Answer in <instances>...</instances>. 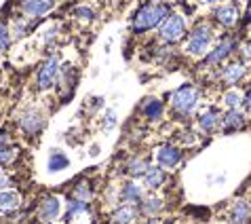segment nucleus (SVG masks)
I'll use <instances>...</instances> for the list:
<instances>
[{"instance_id":"1","label":"nucleus","mask_w":251,"mask_h":224,"mask_svg":"<svg viewBox=\"0 0 251 224\" xmlns=\"http://www.w3.org/2000/svg\"><path fill=\"white\" fill-rule=\"evenodd\" d=\"M167 17H169V4L152 0V2H146L137 9L133 22H131V30L137 34L148 32L152 28H156L158 24H163Z\"/></svg>"},{"instance_id":"2","label":"nucleus","mask_w":251,"mask_h":224,"mask_svg":"<svg viewBox=\"0 0 251 224\" xmlns=\"http://www.w3.org/2000/svg\"><path fill=\"white\" fill-rule=\"evenodd\" d=\"M197 102H199V89L192 85H184L173 93V110L177 114L186 116L188 112H192V108L197 106Z\"/></svg>"},{"instance_id":"3","label":"nucleus","mask_w":251,"mask_h":224,"mask_svg":"<svg viewBox=\"0 0 251 224\" xmlns=\"http://www.w3.org/2000/svg\"><path fill=\"white\" fill-rule=\"evenodd\" d=\"M211 38H213V32H211V28H209L207 24H199L197 28L192 30L190 34V38H188V53H192V55H203L209 45H211Z\"/></svg>"},{"instance_id":"4","label":"nucleus","mask_w":251,"mask_h":224,"mask_svg":"<svg viewBox=\"0 0 251 224\" xmlns=\"http://www.w3.org/2000/svg\"><path fill=\"white\" fill-rule=\"evenodd\" d=\"M184 32H186V22H184V17H179V15H169L160 24V38L167 40V43L179 40L184 36Z\"/></svg>"},{"instance_id":"5","label":"nucleus","mask_w":251,"mask_h":224,"mask_svg":"<svg viewBox=\"0 0 251 224\" xmlns=\"http://www.w3.org/2000/svg\"><path fill=\"white\" fill-rule=\"evenodd\" d=\"M57 68H59V64H57V57L55 55H51L49 59H45V64L40 66V72H38V89H49L55 83V79H57Z\"/></svg>"},{"instance_id":"6","label":"nucleus","mask_w":251,"mask_h":224,"mask_svg":"<svg viewBox=\"0 0 251 224\" xmlns=\"http://www.w3.org/2000/svg\"><path fill=\"white\" fill-rule=\"evenodd\" d=\"M19 127H22V131L27 136L38 134V131L45 127V116L40 114L38 110H27L22 114V118H19Z\"/></svg>"},{"instance_id":"7","label":"nucleus","mask_w":251,"mask_h":224,"mask_svg":"<svg viewBox=\"0 0 251 224\" xmlns=\"http://www.w3.org/2000/svg\"><path fill=\"white\" fill-rule=\"evenodd\" d=\"M234 47H236V40H234V38H224V40H222V43L205 57V64H207V66H213V64H218V61H224L228 55L234 51Z\"/></svg>"},{"instance_id":"8","label":"nucleus","mask_w":251,"mask_h":224,"mask_svg":"<svg viewBox=\"0 0 251 224\" xmlns=\"http://www.w3.org/2000/svg\"><path fill=\"white\" fill-rule=\"evenodd\" d=\"M156 161H158L160 167L171 169V167H176L179 161H182V150L176 148V146H171V144H165L163 148L156 152Z\"/></svg>"},{"instance_id":"9","label":"nucleus","mask_w":251,"mask_h":224,"mask_svg":"<svg viewBox=\"0 0 251 224\" xmlns=\"http://www.w3.org/2000/svg\"><path fill=\"white\" fill-rule=\"evenodd\" d=\"M53 6V0H25L22 4V11L27 17H40Z\"/></svg>"},{"instance_id":"10","label":"nucleus","mask_w":251,"mask_h":224,"mask_svg":"<svg viewBox=\"0 0 251 224\" xmlns=\"http://www.w3.org/2000/svg\"><path fill=\"white\" fill-rule=\"evenodd\" d=\"M215 19L222 24V26H234L236 22H239V11H236L234 4H222L215 9Z\"/></svg>"},{"instance_id":"11","label":"nucleus","mask_w":251,"mask_h":224,"mask_svg":"<svg viewBox=\"0 0 251 224\" xmlns=\"http://www.w3.org/2000/svg\"><path fill=\"white\" fill-rule=\"evenodd\" d=\"M61 212V203L57 197H53V195H49V197L43 199V203H40V218L43 220H53L57 218Z\"/></svg>"},{"instance_id":"12","label":"nucleus","mask_w":251,"mask_h":224,"mask_svg":"<svg viewBox=\"0 0 251 224\" xmlns=\"http://www.w3.org/2000/svg\"><path fill=\"white\" fill-rule=\"evenodd\" d=\"M220 121H222L220 112L215 110V108H211V110H207V112H203V114L199 116V127L203 129L205 134H211V131H215V129H218Z\"/></svg>"},{"instance_id":"13","label":"nucleus","mask_w":251,"mask_h":224,"mask_svg":"<svg viewBox=\"0 0 251 224\" xmlns=\"http://www.w3.org/2000/svg\"><path fill=\"white\" fill-rule=\"evenodd\" d=\"M139 209L135 205H123L112 212V224H131L137 218Z\"/></svg>"},{"instance_id":"14","label":"nucleus","mask_w":251,"mask_h":224,"mask_svg":"<svg viewBox=\"0 0 251 224\" xmlns=\"http://www.w3.org/2000/svg\"><path fill=\"white\" fill-rule=\"evenodd\" d=\"M249 216H251V207L247 205L245 201L234 203L232 209H230V222L232 224H247Z\"/></svg>"},{"instance_id":"15","label":"nucleus","mask_w":251,"mask_h":224,"mask_svg":"<svg viewBox=\"0 0 251 224\" xmlns=\"http://www.w3.org/2000/svg\"><path fill=\"white\" fill-rule=\"evenodd\" d=\"M142 112L150 121H156V118H160V114H163V102H160L158 97H148L142 106Z\"/></svg>"},{"instance_id":"16","label":"nucleus","mask_w":251,"mask_h":224,"mask_svg":"<svg viewBox=\"0 0 251 224\" xmlns=\"http://www.w3.org/2000/svg\"><path fill=\"white\" fill-rule=\"evenodd\" d=\"M165 180H167V176H165L163 167H150V169L144 173V182H146V186H148V188L163 186Z\"/></svg>"},{"instance_id":"17","label":"nucleus","mask_w":251,"mask_h":224,"mask_svg":"<svg viewBox=\"0 0 251 224\" xmlns=\"http://www.w3.org/2000/svg\"><path fill=\"white\" fill-rule=\"evenodd\" d=\"M70 165V159L64 155V152H59V150H53L51 155H49V161H47V169L55 173V171H61V169H66V167Z\"/></svg>"},{"instance_id":"18","label":"nucleus","mask_w":251,"mask_h":224,"mask_svg":"<svg viewBox=\"0 0 251 224\" xmlns=\"http://www.w3.org/2000/svg\"><path fill=\"white\" fill-rule=\"evenodd\" d=\"M243 74H245V66L243 64H230L224 72H222V81H224L226 85H234V83H239L243 79Z\"/></svg>"},{"instance_id":"19","label":"nucleus","mask_w":251,"mask_h":224,"mask_svg":"<svg viewBox=\"0 0 251 224\" xmlns=\"http://www.w3.org/2000/svg\"><path fill=\"white\" fill-rule=\"evenodd\" d=\"M121 199L125 203H139L144 197H142V188H139L135 182H127L121 191Z\"/></svg>"},{"instance_id":"20","label":"nucleus","mask_w":251,"mask_h":224,"mask_svg":"<svg viewBox=\"0 0 251 224\" xmlns=\"http://www.w3.org/2000/svg\"><path fill=\"white\" fill-rule=\"evenodd\" d=\"M22 199L15 191H0V209L2 212H11V209H17Z\"/></svg>"},{"instance_id":"21","label":"nucleus","mask_w":251,"mask_h":224,"mask_svg":"<svg viewBox=\"0 0 251 224\" xmlns=\"http://www.w3.org/2000/svg\"><path fill=\"white\" fill-rule=\"evenodd\" d=\"M243 125H245V118L236 108H230L224 116V129L226 131H232V129H241Z\"/></svg>"},{"instance_id":"22","label":"nucleus","mask_w":251,"mask_h":224,"mask_svg":"<svg viewBox=\"0 0 251 224\" xmlns=\"http://www.w3.org/2000/svg\"><path fill=\"white\" fill-rule=\"evenodd\" d=\"M163 209V201L158 197H144L139 201V212L146 214V216H154Z\"/></svg>"},{"instance_id":"23","label":"nucleus","mask_w":251,"mask_h":224,"mask_svg":"<svg viewBox=\"0 0 251 224\" xmlns=\"http://www.w3.org/2000/svg\"><path fill=\"white\" fill-rule=\"evenodd\" d=\"M85 212H87V203H85V201L74 199V201H70V203H68L66 214H64V220H66V222H72V220H74V216L85 214Z\"/></svg>"},{"instance_id":"24","label":"nucleus","mask_w":251,"mask_h":224,"mask_svg":"<svg viewBox=\"0 0 251 224\" xmlns=\"http://www.w3.org/2000/svg\"><path fill=\"white\" fill-rule=\"evenodd\" d=\"M150 169V165L146 163V161H142V159H133L131 163L127 165V173L129 176H133V178H139V176H144L146 171Z\"/></svg>"},{"instance_id":"25","label":"nucleus","mask_w":251,"mask_h":224,"mask_svg":"<svg viewBox=\"0 0 251 224\" xmlns=\"http://www.w3.org/2000/svg\"><path fill=\"white\" fill-rule=\"evenodd\" d=\"M91 197H93V191H91V186H89L87 182H80V184H76V188H74V199L89 201Z\"/></svg>"},{"instance_id":"26","label":"nucleus","mask_w":251,"mask_h":224,"mask_svg":"<svg viewBox=\"0 0 251 224\" xmlns=\"http://www.w3.org/2000/svg\"><path fill=\"white\" fill-rule=\"evenodd\" d=\"M9 45H11V34L4 24H0V53H4L9 49Z\"/></svg>"},{"instance_id":"27","label":"nucleus","mask_w":251,"mask_h":224,"mask_svg":"<svg viewBox=\"0 0 251 224\" xmlns=\"http://www.w3.org/2000/svg\"><path fill=\"white\" fill-rule=\"evenodd\" d=\"M224 100H226V104H228L230 108H236V106L241 104V95H239V93H234V91H228Z\"/></svg>"},{"instance_id":"28","label":"nucleus","mask_w":251,"mask_h":224,"mask_svg":"<svg viewBox=\"0 0 251 224\" xmlns=\"http://www.w3.org/2000/svg\"><path fill=\"white\" fill-rule=\"evenodd\" d=\"M27 32H30V24H25V22H15V36H17V38L25 36Z\"/></svg>"},{"instance_id":"29","label":"nucleus","mask_w":251,"mask_h":224,"mask_svg":"<svg viewBox=\"0 0 251 224\" xmlns=\"http://www.w3.org/2000/svg\"><path fill=\"white\" fill-rule=\"evenodd\" d=\"M76 15L80 19H93V11L89 9V6H78V9H76Z\"/></svg>"},{"instance_id":"30","label":"nucleus","mask_w":251,"mask_h":224,"mask_svg":"<svg viewBox=\"0 0 251 224\" xmlns=\"http://www.w3.org/2000/svg\"><path fill=\"white\" fill-rule=\"evenodd\" d=\"M15 157V152H13L11 148H4V150H0V165H4V163H9V161Z\"/></svg>"},{"instance_id":"31","label":"nucleus","mask_w":251,"mask_h":224,"mask_svg":"<svg viewBox=\"0 0 251 224\" xmlns=\"http://www.w3.org/2000/svg\"><path fill=\"white\" fill-rule=\"evenodd\" d=\"M114 123H116V114H114V112H108L106 118H103V129L110 131V129H112V125H114Z\"/></svg>"},{"instance_id":"32","label":"nucleus","mask_w":251,"mask_h":224,"mask_svg":"<svg viewBox=\"0 0 251 224\" xmlns=\"http://www.w3.org/2000/svg\"><path fill=\"white\" fill-rule=\"evenodd\" d=\"M6 186H9V176H6V173H2V171H0V191H4Z\"/></svg>"},{"instance_id":"33","label":"nucleus","mask_w":251,"mask_h":224,"mask_svg":"<svg viewBox=\"0 0 251 224\" xmlns=\"http://www.w3.org/2000/svg\"><path fill=\"white\" fill-rule=\"evenodd\" d=\"M6 142H9V140H6V134H0V150L6 148Z\"/></svg>"},{"instance_id":"34","label":"nucleus","mask_w":251,"mask_h":224,"mask_svg":"<svg viewBox=\"0 0 251 224\" xmlns=\"http://www.w3.org/2000/svg\"><path fill=\"white\" fill-rule=\"evenodd\" d=\"M243 104H245V108H251V89L247 91V95H245V100H243Z\"/></svg>"},{"instance_id":"35","label":"nucleus","mask_w":251,"mask_h":224,"mask_svg":"<svg viewBox=\"0 0 251 224\" xmlns=\"http://www.w3.org/2000/svg\"><path fill=\"white\" fill-rule=\"evenodd\" d=\"M243 53L249 57V55H251V43H245V47H243Z\"/></svg>"},{"instance_id":"36","label":"nucleus","mask_w":251,"mask_h":224,"mask_svg":"<svg viewBox=\"0 0 251 224\" xmlns=\"http://www.w3.org/2000/svg\"><path fill=\"white\" fill-rule=\"evenodd\" d=\"M247 22H251V2H249V6H247Z\"/></svg>"},{"instance_id":"37","label":"nucleus","mask_w":251,"mask_h":224,"mask_svg":"<svg viewBox=\"0 0 251 224\" xmlns=\"http://www.w3.org/2000/svg\"><path fill=\"white\" fill-rule=\"evenodd\" d=\"M142 224H158L156 220H146V222H142Z\"/></svg>"},{"instance_id":"38","label":"nucleus","mask_w":251,"mask_h":224,"mask_svg":"<svg viewBox=\"0 0 251 224\" xmlns=\"http://www.w3.org/2000/svg\"><path fill=\"white\" fill-rule=\"evenodd\" d=\"M207 2H220V0H207Z\"/></svg>"},{"instance_id":"39","label":"nucleus","mask_w":251,"mask_h":224,"mask_svg":"<svg viewBox=\"0 0 251 224\" xmlns=\"http://www.w3.org/2000/svg\"><path fill=\"white\" fill-rule=\"evenodd\" d=\"M47 224H49V222H47Z\"/></svg>"}]
</instances>
